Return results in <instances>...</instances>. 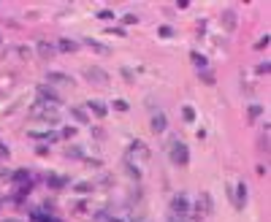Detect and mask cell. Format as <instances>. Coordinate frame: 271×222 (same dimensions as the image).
<instances>
[{
	"label": "cell",
	"mask_w": 271,
	"mask_h": 222,
	"mask_svg": "<svg viewBox=\"0 0 271 222\" xmlns=\"http://www.w3.org/2000/svg\"><path fill=\"white\" fill-rule=\"evenodd\" d=\"M17 52H19V57H30V49H28V46H17Z\"/></svg>",
	"instance_id": "obj_32"
},
{
	"label": "cell",
	"mask_w": 271,
	"mask_h": 222,
	"mask_svg": "<svg viewBox=\"0 0 271 222\" xmlns=\"http://www.w3.org/2000/svg\"><path fill=\"white\" fill-rule=\"evenodd\" d=\"M122 22H125V25H136V14H125Z\"/></svg>",
	"instance_id": "obj_31"
},
{
	"label": "cell",
	"mask_w": 271,
	"mask_h": 222,
	"mask_svg": "<svg viewBox=\"0 0 271 222\" xmlns=\"http://www.w3.org/2000/svg\"><path fill=\"white\" fill-rule=\"evenodd\" d=\"M6 157H9V146L0 144V160H6Z\"/></svg>",
	"instance_id": "obj_33"
},
{
	"label": "cell",
	"mask_w": 271,
	"mask_h": 222,
	"mask_svg": "<svg viewBox=\"0 0 271 222\" xmlns=\"http://www.w3.org/2000/svg\"><path fill=\"white\" fill-rule=\"evenodd\" d=\"M122 76L128 79V82H133V71H130V68H122Z\"/></svg>",
	"instance_id": "obj_34"
},
{
	"label": "cell",
	"mask_w": 271,
	"mask_h": 222,
	"mask_svg": "<svg viewBox=\"0 0 271 222\" xmlns=\"http://www.w3.org/2000/svg\"><path fill=\"white\" fill-rule=\"evenodd\" d=\"M171 163H176V165H187L190 163V149L182 144L179 138L171 141Z\"/></svg>",
	"instance_id": "obj_2"
},
{
	"label": "cell",
	"mask_w": 271,
	"mask_h": 222,
	"mask_svg": "<svg viewBox=\"0 0 271 222\" xmlns=\"http://www.w3.org/2000/svg\"><path fill=\"white\" fill-rule=\"evenodd\" d=\"M74 190L76 192H92V184L90 181H79V184H74Z\"/></svg>",
	"instance_id": "obj_23"
},
{
	"label": "cell",
	"mask_w": 271,
	"mask_h": 222,
	"mask_svg": "<svg viewBox=\"0 0 271 222\" xmlns=\"http://www.w3.org/2000/svg\"><path fill=\"white\" fill-rule=\"evenodd\" d=\"M187 211H190V200H187V195H184V192L174 195V198H171V214H176V217H184Z\"/></svg>",
	"instance_id": "obj_4"
},
{
	"label": "cell",
	"mask_w": 271,
	"mask_h": 222,
	"mask_svg": "<svg viewBox=\"0 0 271 222\" xmlns=\"http://www.w3.org/2000/svg\"><path fill=\"white\" fill-rule=\"evenodd\" d=\"M76 136V127H65L63 130V138H74Z\"/></svg>",
	"instance_id": "obj_30"
},
{
	"label": "cell",
	"mask_w": 271,
	"mask_h": 222,
	"mask_svg": "<svg viewBox=\"0 0 271 222\" xmlns=\"http://www.w3.org/2000/svg\"><path fill=\"white\" fill-rule=\"evenodd\" d=\"M33 117H41L44 122H49V125H55V122H60V117H57V109L55 106H46V103H36L30 109Z\"/></svg>",
	"instance_id": "obj_1"
},
{
	"label": "cell",
	"mask_w": 271,
	"mask_h": 222,
	"mask_svg": "<svg viewBox=\"0 0 271 222\" xmlns=\"http://www.w3.org/2000/svg\"><path fill=\"white\" fill-rule=\"evenodd\" d=\"M38 103H46V106H57L60 103V95H57L52 87H46V84H38Z\"/></svg>",
	"instance_id": "obj_3"
},
{
	"label": "cell",
	"mask_w": 271,
	"mask_h": 222,
	"mask_svg": "<svg viewBox=\"0 0 271 222\" xmlns=\"http://www.w3.org/2000/svg\"><path fill=\"white\" fill-rule=\"evenodd\" d=\"M74 211L79 214V217H90V214H92V208H90V203H87V200H79Z\"/></svg>",
	"instance_id": "obj_18"
},
{
	"label": "cell",
	"mask_w": 271,
	"mask_h": 222,
	"mask_svg": "<svg viewBox=\"0 0 271 222\" xmlns=\"http://www.w3.org/2000/svg\"><path fill=\"white\" fill-rule=\"evenodd\" d=\"M149 127H152V133H157V136H160V133H166V127H168V119H166V114H163V111H157L155 117H152Z\"/></svg>",
	"instance_id": "obj_9"
},
{
	"label": "cell",
	"mask_w": 271,
	"mask_h": 222,
	"mask_svg": "<svg viewBox=\"0 0 271 222\" xmlns=\"http://www.w3.org/2000/svg\"><path fill=\"white\" fill-rule=\"evenodd\" d=\"M201 79H203V84H214V73H211V71H203Z\"/></svg>",
	"instance_id": "obj_25"
},
{
	"label": "cell",
	"mask_w": 271,
	"mask_h": 222,
	"mask_svg": "<svg viewBox=\"0 0 271 222\" xmlns=\"http://www.w3.org/2000/svg\"><path fill=\"white\" fill-rule=\"evenodd\" d=\"M84 44H87L92 52H98V55H111V49H109V46H103L101 41H95V38H84Z\"/></svg>",
	"instance_id": "obj_13"
},
{
	"label": "cell",
	"mask_w": 271,
	"mask_h": 222,
	"mask_svg": "<svg viewBox=\"0 0 271 222\" xmlns=\"http://www.w3.org/2000/svg\"><path fill=\"white\" fill-rule=\"evenodd\" d=\"M0 179H6V168H0Z\"/></svg>",
	"instance_id": "obj_36"
},
{
	"label": "cell",
	"mask_w": 271,
	"mask_h": 222,
	"mask_svg": "<svg viewBox=\"0 0 271 222\" xmlns=\"http://www.w3.org/2000/svg\"><path fill=\"white\" fill-rule=\"evenodd\" d=\"M46 79H49L52 84H68V87H74V79H71L68 73H63V71H49V73H46Z\"/></svg>",
	"instance_id": "obj_10"
},
{
	"label": "cell",
	"mask_w": 271,
	"mask_h": 222,
	"mask_svg": "<svg viewBox=\"0 0 271 222\" xmlns=\"http://www.w3.org/2000/svg\"><path fill=\"white\" fill-rule=\"evenodd\" d=\"M0 203H3V200H0Z\"/></svg>",
	"instance_id": "obj_39"
},
{
	"label": "cell",
	"mask_w": 271,
	"mask_h": 222,
	"mask_svg": "<svg viewBox=\"0 0 271 222\" xmlns=\"http://www.w3.org/2000/svg\"><path fill=\"white\" fill-rule=\"evenodd\" d=\"M55 49H60V52H65V55H71V52H76V49H79V44L74 41V38H63V41L57 44Z\"/></svg>",
	"instance_id": "obj_15"
},
{
	"label": "cell",
	"mask_w": 271,
	"mask_h": 222,
	"mask_svg": "<svg viewBox=\"0 0 271 222\" xmlns=\"http://www.w3.org/2000/svg\"><path fill=\"white\" fill-rule=\"evenodd\" d=\"M36 52H38V57H46V60H52L55 57V44H49V41H38L36 44Z\"/></svg>",
	"instance_id": "obj_11"
},
{
	"label": "cell",
	"mask_w": 271,
	"mask_h": 222,
	"mask_svg": "<svg viewBox=\"0 0 271 222\" xmlns=\"http://www.w3.org/2000/svg\"><path fill=\"white\" fill-rule=\"evenodd\" d=\"M222 22H225V30L228 33H233L236 30V11L233 9H225V11H222Z\"/></svg>",
	"instance_id": "obj_12"
},
{
	"label": "cell",
	"mask_w": 271,
	"mask_h": 222,
	"mask_svg": "<svg viewBox=\"0 0 271 222\" xmlns=\"http://www.w3.org/2000/svg\"><path fill=\"white\" fill-rule=\"evenodd\" d=\"M109 222H122V219H109Z\"/></svg>",
	"instance_id": "obj_37"
},
{
	"label": "cell",
	"mask_w": 271,
	"mask_h": 222,
	"mask_svg": "<svg viewBox=\"0 0 271 222\" xmlns=\"http://www.w3.org/2000/svg\"><path fill=\"white\" fill-rule=\"evenodd\" d=\"M84 76H87L90 82L101 84V87H106V84H109V73H106L103 68H87V71H84Z\"/></svg>",
	"instance_id": "obj_8"
},
{
	"label": "cell",
	"mask_w": 271,
	"mask_h": 222,
	"mask_svg": "<svg viewBox=\"0 0 271 222\" xmlns=\"http://www.w3.org/2000/svg\"><path fill=\"white\" fill-rule=\"evenodd\" d=\"M190 60H193L198 68H206V57H203L201 52H190Z\"/></svg>",
	"instance_id": "obj_20"
},
{
	"label": "cell",
	"mask_w": 271,
	"mask_h": 222,
	"mask_svg": "<svg viewBox=\"0 0 271 222\" xmlns=\"http://www.w3.org/2000/svg\"><path fill=\"white\" fill-rule=\"evenodd\" d=\"M157 33H160V38H171V36H174V30H171L168 25H163V28L157 30Z\"/></svg>",
	"instance_id": "obj_26"
},
{
	"label": "cell",
	"mask_w": 271,
	"mask_h": 222,
	"mask_svg": "<svg viewBox=\"0 0 271 222\" xmlns=\"http://www.w3.org/2000/svg\"><path fill=\"white\" fill-rule=\"evenodd\" d=\"M271 71V63H268V60H266V63H260V65H257V73H268Z\"/></svg>",
	"instance_id": "obj_29"
},
{
	"label": "cell",
	"mask_w": 271,
	"mask_h": 222,
	"mask_svg": "<svg viewBox=\"0 0 271 222\" xmlns=\"http://www.w3.org/2000/svg\"><path fill=\"white\" fill-rule=\"evenodd\" d=\"M268 41H271V38H268V33H266V36H263V38H257L255 49H266V46H268Z\"/></svg>",
	"instance_id": "obj_24"
},
{
	"label": "cell",
	"mask_w": 271,
	"mask_h": 222,
	"mask_svg": "<svg viewBox=\"0 0 271 222\" xmlns=\"http://www.w3.org/2000/svg\"><path fill=\"white\" fill-rule=\"evenodd\" d=\"M17 181V184H30V173L28 171H14V176H11Z\"/></svg>",
	"instance_id": "obj_19"
},
{
	"label": "cell",
	"mask_w": 271,
	"mask_h": 222,
	"mask_svg": "<svg viewBox=\"0 0 271 222\" xmlns=\"http://www.w3.org/2000/svg\"><path fill=\"white\" fill-rule=\"evenodd\" d=\"M182 117H184V122H193V119H195V109H193V106H184Z\"/></svg>",
	"instance_id": "obj_22"
},
{
	"label": "cell",
	"mask_w": 271,
	"mask_h": 222,
	"mask_svg": "<svg viewBox=\"0 0 271 222\" xmlns=\"http://www.w3.org/2000/svg\"><path fill=\"white\" fill-rule=\"evenodd\" d=\"M260 114H263V109H260V106H249V117H252V119H257Z\"/></svg>",
	"instance_id": "obj_27"
},
{
	"label": "cell",
	"mask_w": 271,
	"mask_h": 222,
	"mask_svg": "<svg viewBox=\"0 0 271 222\" xmlns=\"http://www.w3.org/2000/svg\"><path fill=\"white\" fill-rule=\"evenodd\" d=\"M46 184L55 187V190H60V187L68 184V179H65V176H57V173H46Z\"/></svg>",
	"instance_id": "obj_14"
},
{
	"label": "cell",
	"mask_w": 271,
	"mask_h": 222,
	"mask_svg": "<svg viewBox=\"0 0 271 222\" xmlns=\"http://www.w3.org/2000/svg\"><path fill=\"white\" fill-rule=\"evenodd\" d=\"M87 109H90L92 114H95L98 119H103V117H106V106L101 103V100H90V103H87Z\"/></svg>",
	"instance_id": "obj_16"
},
{
	"label": "cell",
	"mask_w": 271,
	"mask_h": 222,
	"mask_svg": "<svg viewBox=\"0 0 271 222\" xmlns=\"http://www.w3.org/2000/svg\"><path fill=\"white\" fill-rule=\"evenodd\" d=\"M214 211V206H211V195L209 192H201L198 195V203H195V214L198 217H206V214Z\"/></svg>",
	"instance_id": "obj_5"
},
{
	"label": "cell",
	"mask_w": 271,
	"mask_h": 222,
	"mask_svg": "<svg viewBox=\"0 0 271 222\" xmlns=\"http://www.w3.org/2000/svg\"><path fill=\"white\" fill-rule=\"evenodd\" d=\"M71 117H74L76 122H82V125H87V122H90L87 111H84V109H79V106H71Z\"/></svg>",
	"instance_id": "obj_17"
},
{
	"label": "cell",
	"mask_w": 271,
	"mask_h": 222,
	"mask_svg": "<svg viewBox=\"0 0 271 222\" xmlns=\"http://www.w3.org/2000/svg\"><path fill=\"white\" fill-rule=\"evenodd\" d=\"M168 222H184V219H182V217H176V214H171V219H168Z\"/></svg>",
	"instance_id": "obj_35"
},
{
	"label": "cell",
	"mask_w": 271,
	"mask_h": 222,
	"mask_svg": "<svg viewBox=\"0 0 271 222\" xmlns=\"http://www.w3.org/2000/svg\"><path fill=\"white\" fill-rule=\"evenodd\" d=\"M98 17H101V19H114V11L103 9V11H98Z\"/></svg>",
	"instance_id": "obj_28"
},
{
	"label": "cell",
	"mask_w": 271,
	"mask_h": 222,
	"mask_svg": "<svg viewBox=\"0 0 271 222\" xmlns=\"http://www.w3.org/2000/svg\"><path fill=\"white\" fill-rule=\"evenodd\" d=\"M6 222H19V219H6Z\"/></svg>",
	"instance_id": "obj_38"
},
{
	"label": "cell",
	"mask_w": 271,
	"mask_h": 222,
	"mask_svg": "<svg viewBox=\"0 0 271 222\" xmlns=\"http://www.w3.org/2000/svg\"><path fill=\"white\" fill-rule=\"evenodd\" d=\"M230 198H233V206L236 208H244V206H247V184L239 181V184H236V190H230Z\"/></svg>",
	"instance_id": "obj_6"
},
{
	"label": "cell",
	"mask_w": 271,
	"mask_h": 222,
	"mask_svg": "<svg viewBox=\"0 0 271 222\" xmlns=\"http://www.w3.org/2000/svg\"><path fill=\"white\" fill-rule=\"evenodd\" d=\"M130 157H138L141 163H147V160H149V149L141 144V141H136V144L128 146V160H130Z\"/></svg>",
	"instance_id": "obj_7"
},
{
	"label": "cell",
	"mask_w": 271,
	"mask_h": 222,
	"mask_svg": "<svg viewBox=\"0 0 271 222\" xmlns=\"http://www.w3.org/2000/svg\"><path fill=\"white\" fill-rule=\"evenodd\" d=\"M30 136L33 138H41V141H55L57 138L55 133H41V130H30Z\"/></svg>",
	"instance_id": "obj_21"
}]
</instances>
